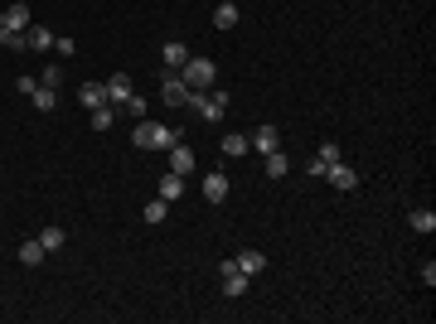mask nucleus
Listing matches in <instances>:
<instances>
[{
	"instance_id": "1",
	"label": "nucleus",
	"mask_w": 436,
	"mask_h": 324,
	"mask_svg": "<svg viewBox=\"0 0 436 324\" xmlns=\"http://www.w3.org/2000/svg\"><path fill=\"white\" fill-rule=\"evenodd\" d=\"M131 141H136L141 150H170V145H179V126H165V121H141Z\"/></svg>"
},
{
	"instance_id": "2",
	"label": "nucleus",
	"mask_w": 436,
	"mask_h": 324,
	"mask_svg": "<svg viewBox=\"0 0 436 324\" xmlns=\"http://www.w3.org/2000/svg\"><path fill=\"white\" fill-rule=\"evenodd\" d=\"M179 78H184V88H189V92H213L218 63H213V59H194V54H189V63L179 68Z\"/></svg>"
},
{
	"instance_id": "3",
	"label": "nucleus",
	"mask_w": 436,
	"mask_h": 324,
	"mask_svg": "<svg viewBox=\"0 0 436 324\" xmlns=\"http://www.w3.org/2000/svg\"><path fill=\"white\" fill-rule=\"evenodd\" d=\"M184 107H194V117H204V121H218L228 107V92H189Z\"/></svg>"
},
{
	"instance_id": "4",
	"label": "nucleus",
	"mask_w": 436,
	"mask_h": 324,
	"mask_svg": "<svg viewBox=\"0 0 436 324\" xmlns=\"http://www.w3.org/2000/svg\"><path fill=\"white\" fill-rule=\"evenodd\" d=\"M160 102L165 107H184L189 102V88H184L179 73H160Z\"/></svg>"
},
{
	"instance_id": "5",
	"label": "nucleus",
	"mask_w": 436,
	"mask_h": 324,
	"mask_svg": "<svg viewBox=\"0 0 436 324\" xmlns=\"http://www.w3.org/2000/svg\"><path fill=\"white\" fill-rule=\"evenodd\" d=\"M218 271H224V295L228 300H238V295H248V285H252V276H243L233 261H224V266H218Z\"/></svg>"
},
{
	"instance_id": "6",
	"label": "nucleus",
	"mask_w": 436,
	"mask_h": 324,
	"mask_svg": "<svg viewBox=\"0 0 436 324\" xmlns=\"http://www.w3.org/2000/svg\"><path fill=\"white\" fill-rule=\"evenodd\" d=\"M199 194H204L208 203H224V199H228V174H224V170H208L204 184H199Z\"/></svg>"
},
{
	"instance_id": "7",
	"label": "nucleus",
	"mask_w": 436,
	"mask_h": 324,
	"mask_svg": "<svg viewBox=\"0 0 436 324\" xmlns=\"http://www.w3.org/2000/svg\"><path fill=\"white\" fill-rule=\"evenodd\" d=\"M325 179H330V184H335L339 194H354V189H359V174H354V170H349L344 160H335V165L325 170Z\"/></svg>"
},
{
	"instance_id": "8",
	"label": "nucleus",
	"mask_w": 436,
	"mask_h": 324,
	"mask_svg": "<svg viewBox=\"0 0 436 324\" xmlns=\"http://www.w3.org/2000/svg\"><path fill=\"white\" fill-rule=\"evenodd\" d=\"M102 88H107V102H112V107H126V97H131V92H136V88H131V78H126V73H112V78H107V83H102Z\"/></svg>"
},
{
	"instance_id": "9",
	"label": "nucleus",
	"mask_w": 436,
	"mask_h": 324,
	"mask_svg": "<svg viewBox=\"0 0 436 324\" xmlns=\"http://www.w3.org/2000/svg\"><path fill=\"white\" fill-rule=\"evenodd\" d=\"M248 145H252L257 155H267V150H277V145H281V131H277V126L267 121V126H257V131L248 136Z\"/></svg>"
},
{
	"instance_id": "10",
	"label": "nucleus",
	"mask_w": 436,
	"mask_h": 324,
	"mask_svg": "<svg viewBox=\"0 0 436 324\" xmlns=\"http://www.w3.org/2000/svg\"><path fill=\"white\" fill-rule=\"evenodd\" d=\"M160 59H165V73H179V68L189 63V49H184L179 39H165V49H160Z\"/></svg>"
},
{
	"instance_id": "11",
	"label": "nucleus",
	"mask_w": 436,
	"mask_h": 324,
	"mask_svg": "<svg viewBox=\"0 0 436 324\" xmlns=\"http://www.w3.org/2000/svg\"><path fill=\"white\" fill-rule=\"evenodd\" d=\"M233 266H238L243 276H262V271H267V256H262L257 247H248V252H238V256H233Z\"/></svg>"
},
{
	"instance_id": "12",
	"label": "nucleus",
	"mask_w": 436,
	"mask_h": 324,
	"mask_svg": "<svg viewBox=\"0 0 436 324\" xmlns=\"http://www.w3.org/2000/svg\"><path fill=\"white\" fill-rule=\"evenodd\" d=\"M34 20H30V6H25V0H10V6H6V30H30Z\"/></svg>"
},
{
	"instance_id": "13",
	"label": "nucleus",
	"mask_w": 436,
	"mask_h": 324,
	"mask_svg": "<svg viewBox=\"0 0 436 324\" xmlns=\"http://www.w3.org/2000/svg\"><path fill=\"white\" fill-rule=\"evenodd\" d=\"M54 39H59V34H54V30H44V25H30V30H25V49H34V54L54 49Z\"/></svg>"
},
{
	"instance_id": "14",
	"label": "nucleus",
	"mask_w": 436,
	"mask_h": 324,
	"mask_svg": "<svg viewBox=\"0 0 436 324\" xmlns=\"http://www.w3.org/2000/svg\"><path fill=\"white\" fill-rule=\"evenodd\" d=\"M170 170H175V174H184V179L194 174V150H189L184 141H179V145H170Z\"/></svg>"
},
{
	"instance_id": "15",
	"label": "nucleus",
	"mask_w": 436,
	"mask_h": 324,
	"mask_svg": "<svg viewBox=\"0 0 436 324\" xmlns=\"http://www.w3.org/2000/svg\"><path fill=\"white\" fill-rule=\"evenodd\" d=\"M238 25V0H218V10H213V30H233Z\"/></svg>"
},
{
	"instance_id": "16",
	"label": "nucleus",
	"mask_w": 436,
	"mask_h": 324,
	"mask_svg": "<svg viewBox=\"0 0 436 324\" xmlns=\"http://www.w3.org/2000/svg\"><path fill=\"white\" fill-rule=\"evenodd\" d=\"M78 102H83L88 112H97V107L107 102V88H102V83H83V88H78Z\"/></svg>"
},
{
	"instance_id": "17",
	"label": "nucleus",
	"mask_w": 436,
	"mask_h": 324,
	"mask_svg": "<svg viewBox=\"0 0 436 324\" xmlns=\"http://www.w3.org/2000/svg\"><path fill=\"white\" fill-rule=\"evenodd\" d=\"M155 199H165V203H175V199H184V174H175V170H170V174L160 179V194H155Z\"/></svg>"
},
{
	"instance_id": "18",
	"label": "nucleus",
	"mask_w": 436,
	"mask_h": 324,
	"mask_svg": "<svg viewBox=\"0 0 436 324\" xmlns=\"http://www.w3.org/2000/svg\"><path fill=\"white\" fill-rule=\"evenodd\" d=\"M88 121H92V131H112V121H117V107H112V102H102L97 112H88Z\"/></svg>"
},
{
	"instance_id": "19",
	"label": "nucleus",
	"mask_w": 436,
	"mask_h": 324,
	"mask_svg": "<svg viewBox=\"0 0 436 324\" xmlns=\"http://www.w3.org/2000/svg\"><path fill=\"white\" fill-rule=\"evenodd\" d=\"M63 242H68V232H63V227H44V232H39V247H44L49 256H54V252H63Z\"/></svg>"
},
{
	"instance_id": "20",
	"label": "nucleus",
	"mask_w": 436,
	"mask_h": 324,
	"mask_svg": "<svg viewBox=\"0 0 436 324\" xmlns=\"http://www.w3.org/2000/svg\"><path fill=\"white\" fill-rule=\"evenodd\" d=\"M30 102H34V112H54V107H59V92H54V88H34Z\"/></svg>"
},
{
	"instance_id": "21",
	"label": "nucleus",
	"mask_w": 436,
	"mask_h": 324,
	"mask_svg": "<svg viewBox=\"0 0 436 324\" xmlns=\"http://www.w3.org/2000/svg\"><path fill=\"white\" fill-rule=\"evenodd\" d=\"M267 174H272V179H286V174H291V160H286L281 150H267Z\"/></svg>"
},
{
	"instance_id": "22",
	"label": "nucleus",
	"mask_w": 436,
	"mask_h": 324,
	"mask_svg": "<svg viewBox=\"0 0 436 324\" xmlns=\"http://www.w3.org/2000/svg\"><path fill=\"white\" fill-rule=\"evenodd\" d=\"M248 150H252V145H248V136H238V131H228V136H224V155H233V160H238V155H248Z\"/></svg>"
},
{
	"instance_id": "23",
	"label": "nucleus",
	"mask_w": 436,
	"mask_h": 324,
	"mask_svg": "<svg viewBox=\"0 0 436 324\" xmlns=\"http://www.w3.org/2000/svg\"><path fill=\"white\" fill-rule=\"evenodd\" d=\"M407 223H412L417 232H436V213H431V208H412V218H407Z\"/></svg>"
},
{
	"instance_id": "24",
	"label": "nucleus",
	"mask_w": 436,
	"mask_h": 324,
	"mask_svg": "<svg viewBox=\"0 0 436 324\" xmlns=\"http://www.w3.org/2000/svg\"><path fill=\"white\" fill-rule=\"evenodd\" d=\"M165 218H170V203H165V199H150V203H146V223H155V227H160Z\"/></svg>"
},
{
	"instance_id": "25",
	"label": "nucleus",
	"mask_w": 436,
	"mask_h": 324,
	"mask_svg": "<svg viewBox=\"0 0 436 324\" xmlns=\"http://www.w3.org/2000/svg\"><path fill=\"white\" fill-rule=\"evenodd\" d=\"M44 256H49V252H44V247H39V237H34V242H25V247H20V261H25V266H39V261H44Z\"/></svg>"
},
{
	"instance_id": "26",
	"label": "nucleus",
	"mask_w": 436,
	"mask_h": 324,
	"mask_svg": "<svg viewBox=\"0 0 436 324\" xmlns=\"http://www.w3.org/2000/svg\"><path fill=\"white\" fill-rule=\"evenodd\" d=\"M39 88H54V92H59V88H63V68H59V63L44 68V73H39Z\"/></svg>"
},
{
	"instance_id": "27",
	"label": "nucleus",
	"mask_w": 436,
	"mask_h": 324,
	"mask_svg": "<svg viewBox=\"0 0 436 324\" xmlns=\"http://www.w3.org/2000/svg\"><path fill=\"white\" fill-rule=\"evenodd\" d=\"M315 155H320V160H325V165H335V160H344V150H339V145H335V141H325V145H320V150H315Z\"/></svg>"
},
{
	"instance_id": "28",
	"label": "nucleus",
	"mask_w": 436,
	"mask_h": 324,
	"mask_svg": "<svg viewBox=\"0 0 436 324\" xmlns=\"http://www.w3.org/2000/svg\"><path fill=\"white\" fill-rule=\"evenodd\" d=\"M0 44H6V49H25V34L20 30H0Z\"/></svg>"
},
{
	"instance_id": "29",
	"label": "nucleus",
	"mask_w": 436,
	"mask_h": 324,
	"mask_svg": "<svg viewBox=\"0 0 436 324\" xmlns=\"http://www.w3.org/2000/svg\"><path fill=\"white\" fill-rule=\"evenodd\" d=\"M126 112H131V117H146V97L131 92V97H126Z\"/></svg>"
},
{
	"instance_id": "30",
	"label": "nucleus",
	"mask_w": 436,
	"mask_h": 324,
	"mask_svg": "<svg viewBox=\"0 0 436 324\" xmlns=\"http://www.w3.org/2000/svg\"><path fill=\"white\" fill-rule=\"evenodd\" d=\"M54 49H59V59H73V54H78V44H73V39H54Z\"/></svg>"
},
{
	"instance_id": "31",
	"label": "nucleus",
	"mask_w": 436,
	"mask_h": 324,
	"mask_svg": "<svg viewBox=\"0 0 436 324\" xmlns=\"http://www.w3.org/2000/svg\"><path fill=\"white\" fill-rule=\"evenodd\" d=\"M325 170H330V165H325V160H320V155H315V160H310V165H306V174H310V179H325Z\"/></svg>"
},
{
	"instance_id": "32",
	"label": "nucleus",
	"mask_w": 436,
	"mask_h": 324,
	"mask_svg": "<svg viewBox=\"0 0 436 324\" xmlns=\"http://www.w3.org/2000/svg\"><path fill=\"white\" fill-rule=\"evenodd\" d=\"M0 30H6V10H0Z\"/></svg>"
}]
</instances>
